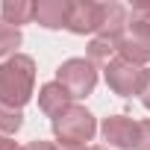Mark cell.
<instances>
[{"label": "cell", "mask_w": 150, "mask_h": 150, "mask_svg": "<svg viewBox=\"0 0 150 150\" xmlns=\"http://www.w3.org/2000/svg\"><path fill=\"white\" fill-rule=\"evenodd\" d=\"M94 132H97L94 115L86 106H77V103L53 121V135H56L59 144H86V141L94 138Z\"/></svg>", "instance_id": "obj_2"}, {"label": "cell", "mask_w": 150, "mask_h": 150, "mask_svg": "<svg viewBox=\"0 0 150 150\" xmlns=\"http://www.w3.org/2000/svg\"><path fill=\"white\" fill-rule=\"evenodd\" d=\"M103 21V3L97 0H71V15H68V27L74 35H91L100 30Z\"/></svg>", "instance_id": "obj_6"}, {"label": "cell", "mask_w": 150, "mask_h": 150, "mask_svg": "<svg viewBox=\"0 0 150 150\" xmlns=\"http://www.w3.org/2000/svg\"><path fill=\"white\" fill-rule=\"evenodd\" d=\"M0 150H24L18 141H12L9 135H0Z\"/></svg>", "instance_id": "obj_19"}, {"label": "cell", "mask_w": 150, "mask_h": 150, "mask_svg": "<svg viewBox=\"0 0 150 150\" xmlns=\"http://www.w3.org/2000/svg\"><path fill=\"white\" fill-rule=\"evenodd\" d=\"M59 150H91L86 144H59Z\"/></svg>", "instance_id": "obj_20"}, {"label": "cell", "mask_w": 150, "mask_h": 150, "mask_svg": "<svg viewBox=\"0 0 150 150\" xmlns=\"http://www.w3.org/2000/svg\"><path fill=\"white\" fill-rule=\"evenodd\" d=\"M33 15H35V3H30V0H3L0 3V18L18 30L21 24H30Z\"/></svg>", "instance_id": "obj_11"}, {"label": "cell", "mask_w": 150, "mask_h": 150, "mask_svg": "<svg viewBox=\"0 0 150 150\" xmlns=\"http://www.w3.org/2000/svg\"><path fill=\"white\" fill-rule=\"evenodd\" d=\"M100 135L103 141H109V147L118 150H135L138 141V121L127 118V115H109L100 124Z\"/></svg>", "instance_id": "obj_7"}, {"label": "cell", "mask_w": 150, "mask_h": 150, "mask_svg": "<svg viewBox=\"0 0 150 150\" xmlns=\"http://www.w3.org/2000/svg\"><path fill=\"white\" fill-rule=\"evenodd\" d=\"M118 56L132 62V65H147L150 62V27L138 24V21H129L127 33L118 41Z\"/></svg>", "instance_id": "obj_5"}, {"label": "cell", "mask_w": 150, "mask_h": 150, "mask_svg": "<svg viewBox=\"0 0 150 150\" xmlns=\"http://www.w3.org/2000/svg\"><path fill=\"white\" fill-rule=\"evenodd\" d=\"M135 150H150V118H147V121H138V141H135Z\"/></svg>", "instance_id": "obj_16"}, {"label": "cell", "mask_w": 150, "mask_h": 150, "mask_svg": "<svg viewBox=\"0 0 150 150\" xmlns=\"http://www.w3.org/2000/svg\"><path fill=\"white\" fill-rule=\"evenodd\" d=\"M127 27H129V12H127V6L115 3V0L103 3V21H100L97 35H106V38L121 41V35L127 33Z\"/></svg>", "instance_id": "obj_10"}, {"label": "cell", "mask_w": 150, "mask_h": 150, "mask_svg": "<svg viewBox=\"0 0 150 150\" xmlns=\"http://www.w3.org/2000/svg\"><path fill=\"white\" fill-rule=\"evenodd\" d=\"M118 59V41L115 38H106V35H94L88 41V62L94 68H106L109 62Z\"/></svg>", "instance_id": "obj_12"}, {"label": "cell", "mask_w": 150, "mask_h": 150, "mask_svg": "<svg viewBox=\"0 0 150 150\" xmlns=\"http://www.w3.org/2000/svg\"><path fill=\"white\" fill-rule=\"evenodd\" d=\"M21 41H24V35H21V30L18 27H12V24H6L3 18H0V56H15L18 53V47H21Z\"/></svg>", "instance_id": "obj_14"}, {"label": "cell", "mask_w": 150, "mask_h": 150, "mask_svg": "<svg viewBox=\"0 0 150 150\" xmlns=\"http://www.w3.org/2000/svg\"><path fill=\"white\" fill-rule=\"evenodd\" d=\"M129 21H138V24L150 27V0H135L129 6Z\"/></svg>", "instance_id": "obj_15"}, {"label": "cell", "mask_w": 150, "mask_h": 150, "mask_svg": "<svg viewBox=\"0 0 150 150\" xmlns=\"http://www.w3.org/2000/svg\"><path fill=\"white\" fill-rule=\"evenodd\" d=\"M56 83L74 97V100H83L94 91L97 86V68L88 59H65L56 68Z\"/></svg>", "instance_id": "obj_3"}, {"label": "cell", "mask_w": 150, "mask_h": 150, "mask_svg": "<svg viewBox=\"0 0 150 150\" xmlns=\"http://www.w3.org/2000/svg\"><path fill=\"white\" fill-rule=\"evenodd\" d=\"M35 88V62L27 53H15L0 62V100L24 109Z\"/></svg>", "instance_id": "obj_1"}, {"label": "cell", "mask_w": 150, "mask_h": 150, "mask_svg": "<svg viewBox=\"0 0 150 150\" xmlns=\"http://www.w3.org/2000/svg\"><path fill=\"white\" fill-rule=\"evenodd\" d=\"M68 15H71V0H38L33 21L44 30H62L68 27Z\"/></svg>", "instance_id": "obj_8"}, {"label": "cell", "mask_w": 150, "mask_h": 150, "mask_svg": "<svg viewBox=\"0 0 150 150\" xmlns=\"http://www.w3.org/2000/svg\"><path fill=\"white\" fill-rule=\"evenodd\" d=\"M103 77H106V86L121 94V97H132V94H141L144 88V80H147V71L141 65H132L127 59H115L103 68Z\"/></svg>", "instance_id": "obj_4"}, {"label": "cell", "mask_w": 150, "mask_h": 150, "mask_svg": "<svg viewBox=\"0 0 150 150\" xmlns=\"http://www.w3.org/2000/svg\"><path fill=\"white\" fill-rule=\"evenodd\" d=\"M141 106L144 109H150V68H147V80H144V88H141Z\"/></svg>", "instance_id": "obj_18"}, {"label": "cell", "mask_w": 150, "mask_h": 150, "mask_svg": "<svg viewBox=\"0 0 150 150\" xmlns=\"http://www.w3.org/2000/svg\"><path fill=\"white\" fill-rule=\"evenodd\" d=\"M24 150H59V144H53V141H41V138H35V141H30Z\"/></svg>", "instance_id": "obj_17"}, {"label": "cell", "mask_w": 150, "mask_h": 150, "mask_svg": "<svg viewBox=\"0 0 150 150\" xmlns=\"http://www.w3.org/2000/svg\"><path fill=\"white\" fill-rule=\"evenodd\" d=\"M91 150H109V147H91Z\"/></svg>", "instance_id": "obj_21"}, {"label": "cell", "mask_w": 150, "mask_h": 150, "mask_svg": "<svg viewBox=\"0 0 150 150\" xmlns=\"http://www.w3.org/2000/svg\"><path fill=\"white\" fill-rule=\"evenodd\" d=\"M24 127V112L6 100H0V135H15Z\"/></svg>", "instance_id": "obj_13"}, {"label": "cell", "mask_w": 150, "mask_h": 150, "mask_svg": "<svg viewBox=\"0 0 150 150\" xmlns=\"http://www.w3.org/2000/svg\"><path fill=\"white\" fill-rule=\"evenodd\" d=\"M71 100H74V97H71L56 80H53V83H44V86L38 88V109H41L50 121H56L62 112H68V109L74 106Z\"/></svg>", "instance_id": "obj_9"}]
</instances>
